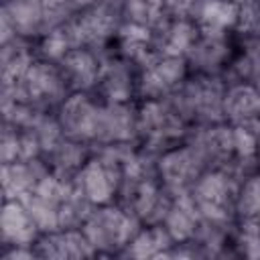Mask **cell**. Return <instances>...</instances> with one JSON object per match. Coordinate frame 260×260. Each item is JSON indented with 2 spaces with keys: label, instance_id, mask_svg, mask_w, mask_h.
Returning a JSON list of instances; mask_svg holds the SVG:
<instances>
[{
  "label": "cell",
  "instance_id": "obj_18",
  "mask_svg": "<svg viewBox=\"0 0 260 260\" xmlns=\"http://www.w3.org/2000/svg\"><path fill=\"white\" fill-rule=\"evenodd\" d=\"M223 122L232 126L260 128V91L250 81H228Z\"/></svg>",
  "mask_w": 260,
  "mask_h": 260
},
{
  "label": "cell",
  "instance_id": "obj_4",
  "mask_svg": "<svg viewBox=\"0 0 260 260\" xmlns=\"http://www.w3.org/2000/svg\"><path fill=\"white\" fill-rule=\"evenodd\" d=\"M140 225V219L122 203H110L93 207L79 228L98 256H120Z\"/></svg>",
  "mask_w": 260,
  "mask_h": 260
},
{
  "label": "cell",
  "instance_id": "obj_21",
  "mask_svg": "<svg viewBox=\"0 0 260 260\" xmlns=\"http://www.w3.org/2000/svg\"><path fill=\"white\" fill-rule=\"evenodd\" d=\"M191 18L199 35L236 37L238 4L236 0H199Z\"/></svg>",
  "mask_w": 260,
  "mask_h": 260
},
{
  "label": "cell",
  "instance_id": "obj_6",
  "mask_svg": "<svg viewBox=\"0 0 260 260\" xmlns=\"http://www.w3.org/2000/svg\"><path fill=\"white\" fill-rule=\"evenodd\" d=\"M67 93H69V87L63 79L59 65L37 57L28 65L26 73L22 75L10 100L22 102L41 112H57V108L67 98Z\"/></svg>",
  "mask_w": 260,
  "mask_h": 260
},
{
  "label": "cell",
  "instance_id": "obj_22",
  "mask_svg": "<svg viewBox=\"0 0 260 260\" xmlns=\"http://www.w3.org/2000/svg\"><path fill=\"white\" fill-rule=\"evenodd\" d=\"M203 221L205 219H203L201 211L197 209V205L191 197V191H187V193L173 195L169 211L162 219V225L167 228V232L175 244H187L197 238V234L203 228Z\"/></svg>",
  "mask_w": 260,
  "mask_h": 260
},
{
  "label": "cell",
  "instance_id": "obj_3",
  "mask_svg": "<svg viewBox=\"0 0 260 260\" xmlns=\"http://www.w3.org/2000/svg\"><path fill=\"white\" fill-rule=\"evenodd\" d=\"M228 79L223 75L189 73L183 85L169 98L183 120L195 126L223 122V95Z\"/></svg>",
  "mask_w": 260,
  "mask_h": 260
},
{
  "label": "cell",
  "instance_id": "obj_7",
  "mask_svg": "<svg viewBox=\"0 0 260 260\" xmlns=\"http://www.w3.org/2000/svg\"><path fill=\"white\" fill-rule=\"evenodd\" d=\"M120 24L122 14L106 2L79 10L65 20L73 47H85L95 53H106L112 49Z\"/></svg>",
  "mask_w": 260,
  "mask_h": 260
},
{
  "label": "cell",
  "instance_id": "obj_13",
  "mask_svg": "<svg viewBox=\"0 0 260 260\" xmlns=\"http://www.w3.org/2000/svg\"><path fill=\"white\" fill-rule=\"evenodd\" d=\"M187 140L199 150L207 167L228 169L232 167L234 158V128L228 122L195 126L191 128Z\"/></svg>",
  "mask_w": 260,
  "mask_h": 260
},
{
  "label": "cell",
  "instance_id": "obj_19",
  "mask_svg": "<svg viewBox=\"0 0 260 260\" xmlns=\"http://www.w3.org/2000/svg\"><path fill=\"white\" fill-rule=\"evenodd\" d=\"M120 144H136V102L134 104L104 102L100 138L95 146H120Z\"/></svg>",
  "mask_w": 260,
  "mask_h": 260
},
{
  "label": "cell",
  "instance_id": "obj_32",
  "mask_svg": "<svg viewBox=\"0 0 260 260\" xmlns=\"http://www.w3.org/2000/svg\"><path fill=\"white\" fill-rule=\"evenodd\" d=\"M238 4V37H252L260 26V0H236Z\"/></svg>",
  "mask_w": 260,
  "mask_h": 260
},
{
  "label": "cell",
  "instance_id": "obj_23",
  "mask_svg": "<svg viewBox=\"0 0 260 260\" xmlns=\"http://www.w3.org/2000/svg\"><path fill=\"white\" fill-rule=\"evenodd\" d=\"M49 173V167L43 158L16 160L2 165L0 181H2V199H22L28 195L37 183Z\"/></svg>",
  "mask_w": 260,
  "mask_h": 260
},
{
  "label": "cell",
  "instance_id": "obj_31",
  "mask_svg": "<svg viewBox=\"0 0 260 260\" xmlns=\"http://www.w3.org/2000/svg\"><path fill=\"white\" fill-rule=\"evenodd\" d=\"M69 49H73V41L69 37L65 22L49 28L41 39H37V47H35L37 57L51 63H59L69 53Z\"/></svg>",
  "mask_w": 260,
  "mask_h": 260
},
{
  "label": "cell",
  "instance_id": "obj_10",
  "mask_svg": "<svg viewBox=\"0 0 260 260\" xmlns=\"http://www.w3.org/2000/svg\"><path fill=\"white\" fill-rule=\"evenodd\" d=\"M187 59L156 55L146 67L138 69L136 102L138 100H167L171 98L189 75Z\"/></svg>",
  "mask_w": 260,
  "mask_h": 260
},
{
  "label": "cell",
  "instance_id": "obj_5",
  "mask_svg": "<svg viewBox=\"0 0 260 260\" xmlns=\"http://www.w3.org/2000/svg\"><path fill=\"white\" fill-rule=\"evenodd\" d=\"M240 177L228 169H207L191 189V197L203 219L213 225L232 228L236 221V201Z\"/></svg>",
  "mask_w": 260,
  "mask_h": 260
},
{
  "label": "cell",
  "instance_id": "obj_2",
  "mask_svg": "<svg viewBox=\"0 0 260 260\" xmlns=\"http://www.w3.org/2000/svg\"><path fill=\"white\" fill-rule=\"evenodd\" d=\"M191 126L177 112L173 102L167 100H138L136 102V144L148 154L187 140Z\"/></svg>",
  "mask_w": 260,
  "mask_h": 260
},
{
  "label": "cell",
  "instance_id": "obj_28",
  "mask_svg": "<svg viewBox=\"0 0 260 260\" xmlns=\"http://www.w3.org/2000/svg\"><path fill=\"white\" fill-rule=\"evenodd\" d=\"M43 158L41 142L32 128H20L4 122L2 140H0V162H16V160H30Z\"/></svg>",
  "mask_w": 260,
  "mask_h": 260
},
{
  "label": "cell",
  "instance_id": "obj_15",
  "mask_svg": "<svg viewBox=\"0 0 260 260\" xmlns=\"http://www.w3.org/2000/svg\"><path fill=\"white\" fill-rule=\"evenodd\" d=\"M112 51L122 59L130 61L136 69H142L156 57V32L146 24L122 20Z\"/></svg>",
  "mask_w": 260,
  "mask_h": 260
},
{
  "label": "cell",
  "instance_id": "obj_20",
  "mask_svg": "<svg viewBox=\"0 0 260 260\" xmlns=\"http://www.w3.org/2000/svg\"><path fill=\"white\" fill-rule=\"evenodd\" d=\"M57 65L69 91H95L102 65L100 53L85 47H73Z\"/></svg>",
  "mask_w": 260,
  "mask_h": 260
},
{
  "label": "cell",
  "instance_id": "obj_14",
  "mask_svg": "<svg viewBox=\"0 0 260 260\" xmlns=\"http://www.w3.org/2000/svg\"><path fill=\"white\" fill-rule=\"evenodd\" d=\"M35 252L45 260H85L98 256L81 228H61L41 234Z\"/></svg>",
  "mask_w": 260,
  "mask_h": 260
},
{
  "label": "cell",
  "instance_id": "obj_25",
  "mask_svg": "<svg viewBox=\"0 0 260 260\" xmlns=\"http://www.w3.org/2000/svg\"><path fill=\"white\" fill-rule=\"evenodd\" d=\"M37 59V51L30 47V41L26 39H12L10 43L2 45V67H0V79H2V98H12L22 75L26 73L28 65Z\"/></svg>",
  "mask_w": 260,
  "mask_h": 260
},
{
  "label": "cell",
  "instance_id": "obj_24",
  "mask_svg": "<svg viewBox=\"0 0 260 260\" xmlns=\"http://www.w3.org/2000/svg\"><path fill=\"white\" fill-rule=\"evenodd\" d=\"M156 32V55L162 57H183L187 59L191 47L195 45L199 30L189 16H171Z\"/></svg>",
  "mask_w": 260,
  "mask_h": 260
},
{
  "label": "cell",
  "instance_id": "obj_29",
  "mask_svg": "<svg viewBox=\"0 0 260 260\" xmlns=\"http://www.w3.org/2000/svg\"><path fill=\"white\" fill-rule=\"evenodd\" d=\"M230 244L242 258H260V219H236L230 230Z\"/></svg>",
  "mask_w": 260,
  "mask_h": 260
},
{
  "label": "cell",
  "instance_id": "obj_16",
  "mask_svg": "<svg viewBox=\"0 0 260 260\" xmlns=\"http://www.w3.org/2000/svg\"><path fill=\"white\" fill-rule=\"evenodd\" d=\"M234 37H207L199 35L195 45L187 55V65L191 73L223 75L236 55Z\"/></svg>",
  "mask_w": 260,
  "mask_h": 260
},
{
  "label": "cell",
  "instance_id": "obj_17",
  "mask_svg": "<svg viewBox=\"0 0 260 260\" xmlns=\"http://www.w3.org/2000/svg\"><path fill=\"white\" fill-rule=\"evenodd\" d=\"M41 228L30 215L28 207L20 199H4L2 211H0V242L2 248L6 246H28L35 248V244L41 238Z\"/></svg>",
  "mask_w": 260,
  "mask_h": 260
},
{
  "label": "cell",
  "instance_id": "obj_9",
  "mask_svg": "<svg viewBox=\"0 0 260 260\" xmlns=\"http://www.w3.org/2000/svg\"><path fill=\"white\" fill-rule=\"evenodd\" d=\"M156 175L162 183V187L171 195L187 193L193 189L197 179L209 169L199 150L189 142H181L177 146H171L156 154L154 158Z\"/></svg>",
  "mask_w": 260,
  "mask_h": 260
},
{
  "label": "cell",
  "instance_id": "obj_8",
  "mask_svg": "<svg viewBox=\"0 0 260 260\" xmlns=\"http://www.w3.org/2000/svg\"><path fill=\"white\" fill-rule=\"evenodd\" d=\"M104 102L93 91H69L55 116L67 138L95 146L102 126Z\"/></svg>",
  "mask_w": 260,
  "mask_h": 260
},
{
  "label": "cell",
  "instance_id": "obj_12",
  "mask_svg": "<svg viewBox=\"0 0 260 260\" xmlns=\"http://www.w3.org/2000/svg\"><path fill=\"white\" fill-rule=\"evenodd\" d=\"M47 32V12L43 0H4L2 4V45L20 37L37 41Z\"/></svg>",
  "mask_w": 260,
  "mask_h": 260
},
{
  "label": "cell",
  "instance_id": "obj_11",
  "mask_svg": "<svg viewBox=\"0 0 260 260\" xmlns=\"http://www.w3.org/2000/svg\"><path fill=\"white\" fill-rule=\"evenodd\" d=\"M102 65H100V77L95 85V95L102 102L110 104H134L136 102V79L138 69L116 55L112 49L106 53H100Z\"/></svg>",
  "mask_w": 260,
  "mask_h": 260
},
{
  "label": "cell",
  "instance_id": "obj_33",
  "mask_svg": "<svg viewBox=\"0 0 260 260\" xmlns=\"http://www.w3.org/2000/svg\"><path fill=\"white\" fill-rule=\"evenodd\" d=\"M199 0H162L169 16H193V10Z\"/></svg>",
  "mask_w": 260,
  "mask_h": 260
},
{
  "label": "cell",
  "instance_id": "obj_36",
  "mask_svg": "<svg viewBox=\"0 0 260 260\" xmlns=\"http://www.w3.org/2000/svg\"><path fill=\"white\" fill-rule=\"evenodd\" d=\"M252 37H256V39H260V26H258V28H256V32H254V35H252Z\"/></svg>",
  "mask_w": 260,
  "mask_h": 260
},
{
  "label": "cell",
  "instance_id": "obj_1",
  "mask_svg": "<svg viewBox=\"0 0 260 260\" xmlns=\"http://www.w3.org/2000/svg\"><path fill=\"white\" fill-rule=\"evenodd\" d=\"M130 144L120 146H93L89 158L71 179L75 191L91 207L118 203L124 181V150Z\"/></svg>",
  "mask_w": 260,
  "mask_h": 260
},
{
  "label": "cell",
  "instance_id": "obj_35",
  "mask_svg": "<svg viewBox=\"0 0 260 260\" xmlns=\"http://www.w3.org/2000/svg\"><path fill=\"white\" fill-rule=\"evenodd\" d=\"M258 162H260V128H258Z\"/></svg>",
  "mask_w": 260,
  "mask_h": 260
},
{
  "label": "cell",
  "instance_id": "obj_27",
  "mask_svg": "<svg viewBox=\"0 0 260 260\" xmlns=\"http://www.w3.org/2000/svg\"><path fill=\"white\" fill-rule=\"evenodd\" d=\"M175 242L162 223H146V225H140V230L134 234V238L130 240V244L120 256L136 258V260L167 258Z\"/></svg>",
  "mask_w": 260,
  "mask_h": 260
},
{
  "label": "cell",
  "instance_id": "obj_34",
  "mask_svg": "<svg viewBox=\"0 0 260 260\" xmlns=\"http://www.w3.org/2000/svg\"><path fill=\"white\" fill-rule=\"evenodd\" d=\"M100 2H102V0H69L73 14L79 12V10H85V8H89V6H95V4H100Z\"/></svg>",
  "mask_w": 260,
  "mask_h": 260
},
{
  "label": "cell",
  "instance_id": "obj_30",
  "mask_svg": "<svg viewBox=\"0 0 260 260\" xmlns=\"http://www.w3.org/2000/svg\"><path fill=\"white\" fill-rule=\"evenodd\" d=\"M236 219H260V167L240 181Z\"/></svg>",
  "mask_w": 260,
  "mask_h": 260
},
{
  "label": "cell",
  "instance_id": "obj_26",
  "mask_svg": "<svg viewBox=\"0 0 260 260\" xmlns=\"http://www.w3.org/2000/svg\"><path fill=\"white\" fill-rule=\"evenodd\" d=\"M91 150H93V146L71 140L65 136L57 142V146H53L43 156V160L47 162V167L53 175H57L59 179L71 181L77 175V171L83 167V162L89 158Z\"/></svg>",
  "mask_w": 260,
  "mask_h": 260
}]
</instances>
